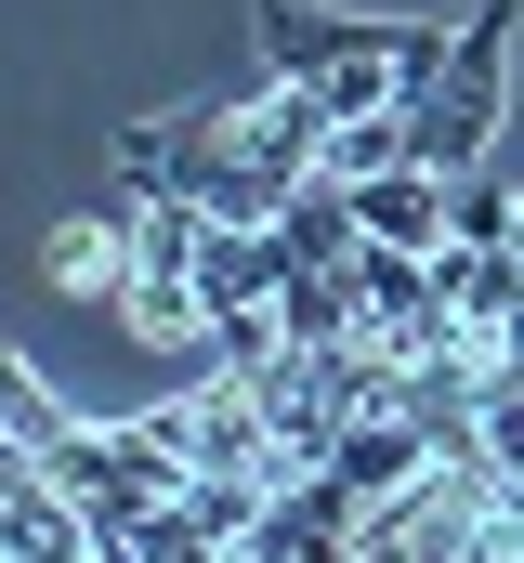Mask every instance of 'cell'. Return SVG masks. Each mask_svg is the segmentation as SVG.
<instances>
[{"label":"cell","instance_id":"6da1fadb","mask_svg":"<svg viewBox=\"0 0 524 563\" xmlns=\"http://www.w3.org/2000/svg\"><path fill=\"white\" fill-rule=\"evenodd\" d=\"M119 184L131 197H184V210H210V223H275V210H288V197L262 184V157L237 144V106H184V119L119 132Z\"/></svg>","mask_w":524,"mask_h":563},{"label":"cell","instance_id":"7a4b0ae2","mask_svg":"<svg viewBox=\"0 0 524 563\" xmlns=\"http://www.w3.org/2000/svg\"><path fill=\"white\" fill-rule=\"evenodd\" d=\"M512 26L524 0H472L459 13V53H446V79L406 106V132H419V170H485V144H499V119H512Z\"/></svg>","mask_w":524,"mask_h":563},{"label":"cell","instance_id":"3957f363","mask_svg":"<svg viewBox=\"0 0 524 563\" xmlns=\"http://www.w3.org/2000/svg\"><path fill=\"white\" fill-rule=\"evenodd\" d=\"M119 223H131V288H119V314L144 328V341H210V288H197L210 210H184V197H131V184H119Z\"/></svg>","mask_w":524,"mask_h":563},{"label":"cell","instance_id":"277c9868","mask_svg":"<svg viewBox=\"0 0 524 563\" xmlns=\"http://www.w3.org/2000/svg\"><path fill=\"white\" fill-rule=\"evenodd\" d=\"M446 223H459V197H446V170H368L354 184V236L368 250H446Z\"/></svg>","mask_w":524,"mask_h":563},{"label":"cell","instance_id":"5b68a950","mask_svg":"<svg viewBox=\"0 0 524 563\" xmlns=\"http://www.w3.org/2000/svg\"><path fill=\"white\" fill-rule=\"evenodd\" d=\"M40 263H53L66 301H119V288H131V223H119V197H106V210H79V223H53V236H40Z\"/></svg>","mask_w":524,"mask_h":563},{"label":"cell","instance_id":"8992f818","mask_svg":"<svg viewBox=\"0 0 524 563\" xmlns=\"http://www.w3.org/2000/svg\"><path fill=\"white\" fill-rule=\"evenodd\" d=\"M0 432H13L26 459H53V445L79 432V407H66V394H53V380L26 367V354H0Z\"/></svg>","mask_w":524,"mask_h":563},{"label":"cell","instance_id":"52a82bcc","mask_svg":"<svg viewBox=\"0 0 524 563\" xmlns=\"http://www.w3.org/2000/svg\"><path fill=\"white\" fill-rule=\"evenodd\" d=\"M446 197H459V223H446V250H512V184H499V170H459Z\"/></svg>","mask_w":524,"mask_h":563},{"label":"cell","instance_id":"ba28073f","mask_svg":"<svg viewBox=\"0 0 524 563\" xmlns=\"http://www.w3.org/2000/svg\"><path fill=\"white\" fill-rule=\"evenodd\" d=\"M237 563H250V551H237Z\"/></svg>","mask_w":524,"mask_h":563}]
</instances>
